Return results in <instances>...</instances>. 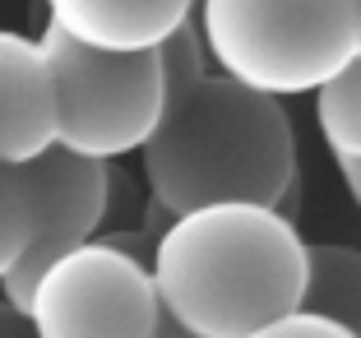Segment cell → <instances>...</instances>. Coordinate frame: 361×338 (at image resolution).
I'll use <instances>...</instances> for the list:
<instances>
[{
	"instance_id": "obj_1",
	"label": "cell",
	"mask_w": 361,
	"mask_h": 338,
	"mask_svg": "<svg viewBox=\"0 0 361 338\" xmlns=\"http://www.w3.org/2000/svg\"><path fill=\"white\" fill-rule=\"evenodd\" d=\"M149 274L162 310L185 329L200 338H245L297 310L306 236L278 204H200L153 232Z\"/></svg>"
},
{
	"instance_id": "obj_2",
	"label": "cell",
	"mask_w": 361,
	"mask_h": 338,
	"mask_svg": "<svg viewBox=\"0 0 361 338\" xmlns=\"http://www.w3.org/2000/svg\"><path fill=\"white\" fill-rule=\"evenodd\" d=\"M139 158L153 209L167 218L218 200L283 209L297 191V130L283 97L245 88L223 70L167 88Z\"/></svg>"
},
{
	"instance_id": "obj_3",
	"label": "cell",
	"mask_w": 361,
	"mask_h": 338,
	"mask_svg": "<svg viewBox=\"0 0 361 338\" xmlns=\"http://www.w3.org/2000/svg\"><path fill=\"white\" fill-rule=\"evenodd\" d=\"M213 70L269 97L315 93L361 52L357 0H195Z\"/></svg>"
},
{
	"instance_id": "obj_4",
	"label": "cell",
	"mask_w": 361,
	"mask_h": 338,
	"mask_svg": "<svg viewBox=\"0 0 361 338\" xmlns=\"http://www.w3.org/2000/svg\"><path fill=\"white\" fill-rule=\"evenodd\" d=\"M37 52H42L47 74H51V102H56L51 144L97 162L139 153V144L153 135L162 102H167L158 47L102 52V47L75 42L56 23H42Z\"/></svg>"
},
{
	"instance_id": "obj_5",
	"label": "cell",
	"mask_w": 361,
	"mask_h": 338,
	"mask_svg": "<svg viewBox=\"0 0 361 338\" xmlns=\"http://www.w3.org/2000/svg\"><path fill=\"white\" fill-rule=\"evenodd\" d=\"M158 310L149 260L106 236L61 251L23 296V315L37 338H149Z\"/></svg>"
},
{
	"instance_id": "obj_6",
	"label": "cell",
	"mask_w": 361,
	"mask_h": 338,
	"mask_svg": "<svg viewBox=\"0 0 361 338\" xmlns=\"http://www.w3.org/2000/svg\"><path fill=\"white\" fill-rule=\"evenodd\" d=\"M19 181L28 195V241H23V255L10 265V274L0 278V296L23 310L32 278L56 255L102 232L106 209H111V162L47 144L42 153L19 162Z\"/></svg>"
},
{
	"instance_id": "obj_7",
	"label": "cell",
	"mask_w": 361,
	"mask_h": 338,
	"mask_svg": "<svg viewBox=\"0 0 361 338\" xmlns=\"http://www.w3.org/2000/svg\"><path fill=\"white\" fill-rule=\"evenodd\" d=\"M56 135L51 74L37 37L0 28V162H28Z\"/></svg>"
},
{
	"instance_id": "obj_8",
	"label": "cell",
	"mask_w": 361,
	"mask_h": 338,
	"mask_svg": "<svg viewBox=\"0 0 361 338\" xmlns=\"http://www.w3.org/2000/svg\"><path fill=\"white\" fill-rule=\"evenodd\" d=\"M47 23L102 52L158 47L195 14V0H42Z\"/></svg>"
},
{
	"instance_id": "obj_9",
	"label": "cell",
	"mask_w": 361,
	"mask_h": 338,
	"mask_svg": "<svg viewBox=\"0 0 361 338\" xmlns=\"http://www.w3.org/2000/svg\"><path fill=\"white\" fill-rule=\"evenodd\" d=\"M301 310L329 315L361 338V251L343 241H306Z\"/></svg>"
},
{
	"instance_id": "obj_10",
	"label": "cell",
	"mask_w": 361,
	"mask_h": 338,
	"mask_svg": "<svg viewBox=\"0 0 361 338\" xmlns=\"http://www.w3.org/2000/svg\"><path fill=\"white\" fill-rule=\"evenodd\" d=\"M315 121L334 158L361 162V52L315 88Z\"/></svg>"
},
{
	"instance_id": "obj_11",
	"label": "cell",
	"mask_w": 361,
	"mask_h": 338,
	"mask_svg": "<svg viewBox=\"0 0 361 338\" xmlns=\"http://www.w3.org/2000/svg\"><path fill=\"white\" fill-rule=\"evenodd\" d=\"M23 241H28V195H23L19 167L0 162V278L23 255Z\"/></svg>"
},
{
	"instance_id": "obj_12",
	"label": "cell",
	"mask_w": 361,
	"mask_h": 338,
	"mask_svg": "<svg viewBox=\"0 0 361 338\" xmlns=\"http://www.w3.org/2000/svg\"><path fill=\"white\" fill-rule=\"evenodd\" d=\"M245 338H357L348 325H338V320L329 315H315V310H287V315L269 320V325H259L255 334Z\"/></svg>"
},
{
	"instance_id": "obj_13",
	"label": "cell",
	"mask_w": 361,
	"mask_h": 338,
	"mask_svg": "<svg viewBox=\"0 0 361 338\" xmlns=\"http://www.w3.org/2000/svg\"><path fill=\"white\" fill-rule=\"evenodd\" d=\"M0 338H37L28 325V315H23L19 306H10L5 296H0Z\"/></svg>"
},
{
	"instance_id": "obj_14",
	"label": "cell",
	"mask_w": 361,
	"mask_h": 338,
	"mask_svg": "<svg viewBox=\"0 0 361 338\" xmlns=\"http://www.w3.org/2000/svg\"><path fill=\"white\" fill-rule=\"evenodd\" d=\"M149 338H200L195 329H185L176 315H167V310H158V325H153V334Z\"/></svg>"
},
{
	"instance_id": "obj_15",
	"label": "cell",
	"mask_w": 361,
	"mask_h": 338,
	"mask_svg": "<svg viewBox=\"0 0 361 338\" xmlns=\"http://www.w3.org/2000/svg\"><path fill=\"white\" fill-rule=\"evenodd\" d=\"M338 171H343V186H348V195L357 200V209H361V162H338Z\"/></svg>"
},
{
	"instance_id": "obj_16",
	"label": "cell",
	"mask_w": 361,
	"mask_h": 338,
	"mask_svg": "<svg viewBox=\"0 0 361 338\" xmlns=\"http://www.w3.org/2000/svg\"><path fill=\"white\" fill-rule=\"evenodd\" d=\"M357 14H361V0H357Z\"/></svg>"
}]
</instances>
